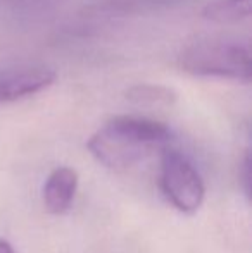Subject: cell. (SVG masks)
I'll use <instances>...</instances> for the list:
<instances>
[{"mask_svg": "<svg viewBox=\"0 0 252 253\" xmlns=\"http://www.w3.org/2000/svg\"><path fill=\"white\" fill-rule=\"evenodd\" d=\"M242 184H244V191H246L247 198L251 193V155L247 153L246 159L242 164Z\"/></svg>", "mask_w": 252, "mask_h": 253, "instance_id": "cell-8", "label": "cell"}, {"mask_svg": "<svg viewBox=\"0 0 252 253\" xmlns=\"http://www.w3.org/2000/svg\"><path fill=\"white\" fill-rule=\"evenodd\" d=\"M78 190V174L71 167H57L44 184V205L52 215H62L71 209Z\"/></svg>", "mask_w": 252, "mask_h": 253, "instance_id": "cell-5", "label": "cell"}, {"mask_svg": "<svg viewBox=\"0 0 252 253\" xmlns=\"http://www.w3.org/2000/svg\"><path fill=\"white\" fill-rule=\"evenodd\" d=\"M54 69L40 64H17L0 69V103L23 100L47 90L55 81Z\"/></svg>", "mask_w": 252, "mask_h": 253, "instance_id": "cell-4", "label": "cell"}, {"mask_svg": "<svg viewBox=\"0 0 252 253\" xmlns=\"http://www.w3.org/2000/svg\"><path fill=\"white\" fill-rule=\"evenodd\" d=\"M0 253H14V248L5 240H0Z\"/></svg>", "mask_w": 252, "mask_h": 253, "instance_id": "cell-9", "label": "cell"}, {"mask_svg": "<svg viewBox=\"0 0 252 253\" xmlns=\"http://www.w3.org/2000/svg\"><path fill=\"white\" fill-rule=\"evenodd\" d=\"M185 73L204 78H226L249 83L251 50L247 45L225 38H201L187 45L178 57Z\"/></svg>", "mask_w": 252, "mask_h": 253, "instance_id": "cell-2", "label": "cell"}, {"mask_svg": "<svg viewBox=\"0 0 252 253\" xmlns=\"http://www.w3.org/2000/svg\"><path fill=\"white\" fill-rule=\"evenodd\" d=\"M126 100L144 107H173L178 102L175 90L162 84H133L125 91Z\"/></svg>", "mask_w": 252, "mask_h": 253, "instance_id": "cell-7", "label": "cell"}, {"mask_svg": "<svg viewBox=\"0 0 252 253\" xmlns=\"http://www.w3.org/2000/svg\"><path fill=\"white\" fill-rule=\"evenodd\" d=\"M252 0H214L202 9L205 21L218 24H237L251 17Z\"/></svg>", "mask_w": 252, "mask_h": 253, "instance_id": "cell-6", "label": "cell"}, {"mask_svg": "<svg viewBox=\"0 0 252 253\" xmlns=\"http://www.w3.org/2000/svg\"><path fill=\"white\" fill-rule=\"evenodd\" d=\"M171 138V129L159 121L116 116L92 134L87 148L107 169L128 170L155 148H164Z\"/></svg>", "mask_w": 252, "mask_h": 253, "instance_id": "cell-1", "label": "cell"}, {"mask_svg": "<svg viewBox=\"0 0 252 253\" xmlns=\"http://www.w3.org/2000/svg\"><path fill=\"white\" fill-rule=\"evenodd\" d=\"M161 190L178 212L192 215L201 209L205 186L199 170L182 152L166 145L161 152Z\"/></svg>", "mask_w": 252, "mask_h": 253, "instance_id": "cell-3", "label": "cell"}]
</instances>
